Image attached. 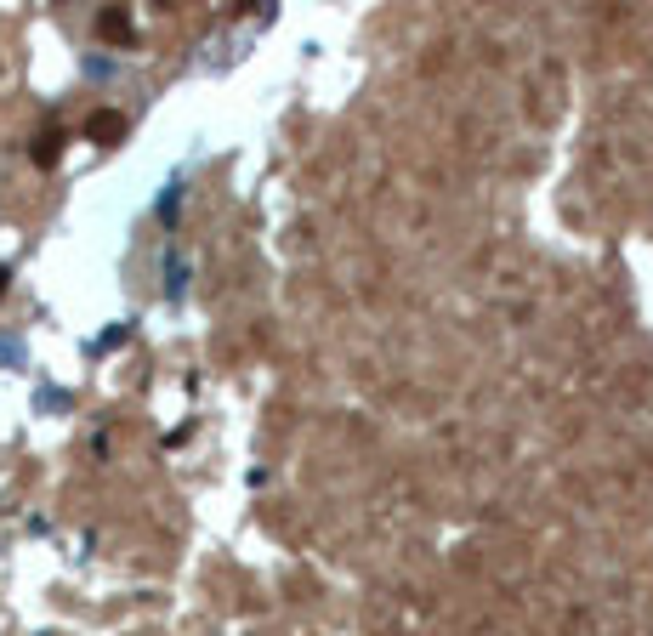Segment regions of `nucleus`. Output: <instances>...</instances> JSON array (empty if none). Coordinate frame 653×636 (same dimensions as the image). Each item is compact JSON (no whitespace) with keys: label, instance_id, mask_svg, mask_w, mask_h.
<instances>
[{"label":"nucleus","instance_id":"7ed1b4c3","mask_svg":"<svg viewBox=\"0 0 653 636\" xmlns=\"http://www.w3.org/2000/svg\"><path fill=\"white\" fill-rule=\"evenodd\" d=\"M120 131H125L120 114H97V120H91V137H97V142H114Z\"/></svg>","mask_w":653,"mask_h":636},{"label":"nucleus","instance_id":"f03ea898","mask_svg":"<svg viewBox=\"0 0 653 636\" xmlns=\"http://www.w3.org/2000/svg\"><path fill=\"white\" fill-rule=\"evenodd\" d=\"M57 154H63V137H57V131H46V137L35 142V165H57Z\"/></svg>","mask_w":653,"mask_h":636},{"label":"nucleus","instance_id":"f257e3e1","mask_svg":"<svg viewBox=\"0 0 653 636\" xmlns=\"http://www.w3.org/2000/svg\"><path fill=\"white\" fill-rule=\"evenodd\" d=\"M97 29H103L108 40H131V23H125V12H103V18H97Z\"/></svg>","mask_w":653,"mask_h":636}]
</instances>
